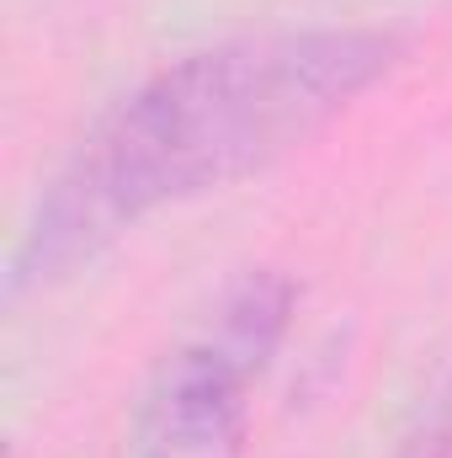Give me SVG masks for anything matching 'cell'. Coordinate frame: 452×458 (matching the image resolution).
I'll list each match as a JSON object with an SVG mask.
<instances>
[{
	"instance_id": "6da1fadb",
	"label": "cell",
	"mask_w": 452,
	"mask_h": 458,
	"mask_svg": "<svg viewBox=\"0 0 452 458\" xmlns=\"http://www.w3.org/2000/svg\"><path fill=\"white\" fill-rule=\"evenodd\" d=\"M399 43L356 27L261 32L187 54L102 117L48 182L27 229L11 293L91 261L149 208L245 182L346 113Z\"/></svg>"
},
{
	"instance_id": "3957f363",
	"label": "cell",
	"mask_w": 452,
	"mask_h": 458,
	"mask_svg": "<svg viewBox=\"0 0 452 458\" xmlns=\"http://www.w3.org/2000/svg\"><path fill=\"white\" fill-rule=\"evenodd\" d=\"M293 283L272 267L245 272L239 283H229V293L219 299V315L208 326V336L234 352L250 373H261L272 362V352L288 336V315H293Z\"/></svg>"
},
{
	"instance_id": "7a4b0ae2",
	"label": "cell",
	"mask_w": 452,
	"mask_h": 458,
	"mask_svg": "<svg viewBox=\"0 0 452 458\" xmlns=\"http://www.w3.org/2000/svg\"><path fill=\"white\" fill-rule=\"evenodd\" d=\"M250 368L224 352L208 331L176 346L144 384L122 458H245V389Z\"/></svg>"
}]
</instances>
